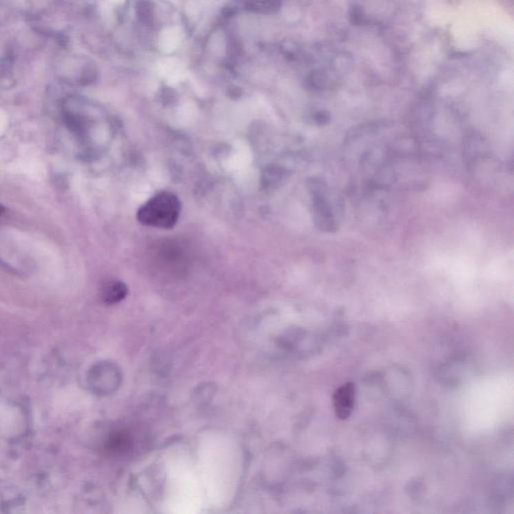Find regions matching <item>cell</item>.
I'll return each mask as SVG.
<instances>
[{
	"mask_svg": "<svg viewBox=\"0 0 514 514\" xmlns=\"http://www.w3.org/2000/svg\"><path fill=\"white\" fill-rule=\"evenodd\" d=\"M181 211L179 199L172 193L162 192L149 200L138 211V220L145 225L170 229L177 223Z\"/></svg>",
	"mask_w": 514,
	"mask_h": 514,
	"instance_id": "obj_1",
	"label": "cell"
},
{
	"mask_svg": "<svg viewBox=\"0 0 514 514\" xmlns=\"http://www.w3.org/2000/svg\"><path fill=\"white\" fill-rule=\"evenodd\" d=\"M120 371L111 362H102L94 366L88 375L92 391L99 395L113 393L120 384Z\"/></svg>",
	"mask_w": 514,
	"mask_h": 514,
	"instance_id": "obj_2",
	"label": "cell"
},
{
	"mask_svg": "<svg viewBox=\"0 0 514 514\" xmlns=\"http://www.w3.org/2000/svg\"><path fill=\"white\" fill-rule=\"evenodd\" d=\"M311 190L313 192V214H315L316 223L320 224V227L322 229L329 230V232L335 229L336 226L333 223V216H331V208H329L326 197H325L322 184L315 182V183H313Z\"/></svg>",
	"mask_w": 514,
	"mask_h": 514,
	"instance_id": "obj_3",
	"label": "cell"
},
{
	"mask_svg": "<svg viewBox=\"0 0 514 514\" xmlns=\"http://www.w3.org/2000/svg\"><path fill=\"white\" fill-rule=\"evenodd\" d=\"M356 387L353 383H347L340 387L333 395V406L336 414L340 419L350 417L355 404Z\"/></svg>",
	"mask_w": 514,
	"mask_h": 514,
	"instance_id": "obj_4",
	"label": "cell"
},
{
	"mask_svg": "<svg viewBox=\"0 0 514 514\" xmlns=\"http://www.w3.org/2000/svg\"><path fill=\"white\" fill-rule=\"evenodd\" d=\"M127 294H128L127 285L120 281H115L105 287L103 291V300L105 304H117L126 298Z\"/></svg>",
	"mask_w": 514,
	"mask_h": 514,
	"instance_id": "obj_5",
	"label": "cell"
},
{
	"mask_svg": "<svg viewBox=\"0 0 514 514\" xmlns=\"http://www.w3.org/2000/svg\"><path fill=\"white\" fill-rule=\"evenodd\" d=\"M181 43V32L176 28L164 30L160 39V47L165 52H172Z\"/></svg>",
	"mask_w": 514,
	"mask_h": 514,
	"instance_id": "obj_6",
	"label": "cell"
},
{
	"mask_svg": "<svg viewBox=\"0 0 514 514\" xmlns=\"http://www.w3.org/2000/svg\"><path fill=\"white\" fill-rule=\"evenodd\" d=\"M3 212H4V208L2 207L1 205H0V215H1L2 213H3Z\"/></svg>",
	"mask_w": 514,
	"mask_h": 514,
	"instance_id": "obj_7",
	"label": "cell"
}]
</instances>
